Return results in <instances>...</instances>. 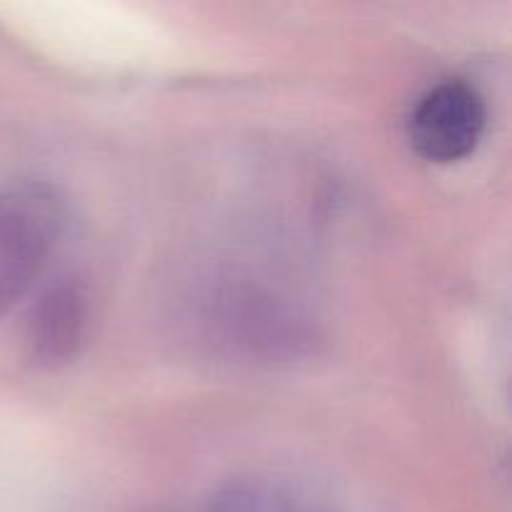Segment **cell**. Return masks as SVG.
Segmentation results:
<instances>
[{
	"label": "cell",
	"instance_id": "1",
	"mask_svg": "<svg viewBox=\"0 0 512 512\" xmlns=\"http://www.w3.org/2000/svg\"><path fill=\"white\" fill-rule=\"evenodd\" d=\"M185 340L215 358L260 368H288L323 348L318 320L285 290L245 270H213L180 295Z\"/></svg>",
	"mask_w": 512,
	"mask_h": 512
},
{
	"label": "cell",
	"instance_id": "2",
	"mask_svg": "<svg viewBox=\"0 0 512 512\" xmlns=\"http://www.w3.org/2000/svg\"><path fill=\"white\" fill-rule=\"evenodd\" d=\"M68 205L53 180L18 175L0 185V320L35 290L65 233Z\"/></svg>",
	"mask_w": 512,
	"mask_h": 512
},
{
	"label": "cell",
	"instance_id": "3",
	"mask_svg": "<svg viewBox=\"0 0 512 512\" xmlns=\"http://www.w3.org/2000/svg\"><path fill=\"white\" fill-rule=\"evenodd\" d=\"M95 325V293L78 273L50 280L30 303L23 325L25 358L43 370L73 363L90 343Z\"/></svg>",
	"mask_w": 512,
	"mask_h": 512
},
{
	"label": "cell",
	"instance_id": "4",
	"mask_svg": "<svg viewBox=\"0 0 512 512\" xmlns=\"http://www.w3.org/2000/svg\"><path fill=\"white\" fill-rule=\"evenodd\" d=\"M488 125L485 98L463 78L425 90L408 120L410 145L430 163H458L475 153Z\"/></svg>",
	"mask_w": 512,
	"mask_h": 512
},
{
	"label": "cell",
	"instance_id": "5",
	"mask_svg": "<svg viewBox=\"0 0 512 512\" xmlns=\"http://www.w3.org/2000/svg\"><path fill=\"white\" fill-rule=\"evenodd\" d=\"M205 512H298L280 485L260 478H238L210 495Z\"/></svg>",
	"mask_w": 512,
	"mask_h": 512
}]
</instances>
